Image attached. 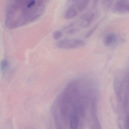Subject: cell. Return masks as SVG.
Masks as SVG:
<instances>
[{
	"instance_id": "cell-16",
	"label": "cell",
	"mask_w": 129,
	"mask_h": 129,
	"mask_svg": "<svg viewBox=\"0 0 129 129\" xmlns=\"http://www.w3.org/2000/svg\"><path fill=\"white\" fill-rule=\"evenodd\" d=\"M98 1L99 0H93V7H95L96 5H97V3H98Z\"/></svg>"
},
{
	"instance_id": "cell-12",
	"label": "cell",
	"mask_w": 129,
	"mask_h": 129,
	"mask_svg": "<svg viewBox=\"0 0 129 129\" xmlns=\"http://www.w3.org/2000/svg\"><path fill=\"white\" fill-rule=\"evenodd\" d=\"M62 36V33L60 30H57L54 31L53 34V38L55 40H59Z\"/></svg>"
},
{
	"instance_id": "cell-5",
	"label": "cell",
	"mask_w": 129,
	"mask_h": 129,
	"mask_svg": "<svg viewBox=\"0 0 129 129\" xmlns=\"http://www.w3.org/2000/svg\"><path fill=\"white\" fill-rule=\"evenodd\" d=\"M78 11L74 6H69L65 12L64 18L66 20L72 19L78 15Z\"/></svg>"
},
{
	"instance_id": "cell-6",
	"label": "cell",
	"mask_w": 129,
	"mask_h": 129,
	"mask_svg": "<svg viewBox=\"0 0 129 129\" xmlns=\"http://www.w3.org/2000/svg\"><path fill=\"white\" fill-rule=\"evenodd\" d=\"M117 41V37L114 33H109L105 35L103 39V43L106 47L113 45Z\"/></svg>"
},
{
	"instance_id": "cell-17",
	"label": "cell",
	"mask_w": 129,
	"mask_h": 129,
	"mask_svg": "<svg viewBox=\"0 0 129 129\" xmlns=\"http://www.w3.org/2000/svg\"><path fill=\"white\" fill-rule=\"evenodd\" d=\"M127 87H128V91L129 92V73L128 74V79H127Z\"/></svg>"
},
{
	"instance_id": "cell-4",
	"label": "cell",
	"mask_w": 129,
	"mask_h": 129,
	"mask_svg": "<svg viewBox=\"0 0 129 129\" xmlns=\"http://www.w3.org/2000/svg\"><path fill=\"white\" fill-rule=\"evenodd\" d=\"M94 18L93 13L89 12L86 13L81 18L80 26L81 27L86 28L88 27L92 24Z\"/></svg>"
},
{
	"instance_id": "cell-10",
	"label": "cell",
	"mask_w": 129,
	"mask_h": 129,
	"mask_svg": "<svg viewBox=\"0 0 129 129\" xmlns=\"http://www.w3.org/2000/svg\"><path fill=\"white\" fill-rule=\"evenodd\" d=\"M9 62L6 59L2 60L1 64V70L2 71H4L9 68Z\"/></svg>"
},
{
	"instance_id": "cell-1",
	"label": "cell",
	"mask_w": 129,
	"mask_h": 129,
	"mask_svg": "<svg viewBox=\"0 0 129 129\" xmlns=\"http://www.w3.org/2000/svg\"><path fill=\"white\" fill-rule=\"evenodd\" d=\"M45 8L44 0H14L7 7L5 25L13 30L30 24L41 16Z\"/></svg>"
},
{
	"instance_id": "cell-3",
	"label": "cell",
	"mask_w": 129,
	"mask_h": 129,
	"mask_svg": "<svg viewBox=\"0 0 129 129\" xmlns=\"http://www.w3.org/2000/svg\"><path fill=\"white\" fill-rule=\"evenodd\" d=\"M114 10L119 13L129 12V3L126 0H118L114 6Z\"/></svg>"
},
{
	"instance_id": "cell-2",
	"label": "cell",
	"mask_w": 129,
	"mask_h": 129,
	"mask_svg": "<svg viewBox=\"0 0 129 129\" xmlns=\"http://www.w3.org/2000/svg\"><path fill=\"white\" fill-rule=\"evenodd\" d=\"M86 43L80 39H66L57 41L56 46L58 48L63 49H74L84 46Z\"/></svg>"
},
{
	"instance_id": "cell-13",
	"label": "cell",
	"mask_w": 129,
	"mask_h": 129,
	"mask_svg": "<svg viewBox=\"0 0 129 129\" xmlns=\"http://www.w3.org/2000/svg\"><path fill=\"white\" fill-rule=\"evenodd\" d=\"M75 23L74 22H71V23H70L69 24L64 26L62 28V30H68V29H69V28H71L73 27Z\"/></svg>"
},
{
	"instance_id": "cell-15",
	"label": "cell",
	"mask_w": 129,
	"mask_h": 129,
	"mask_svg": "<svg viewBox=\"0 0 129 129\" xmlns=\"http://www.w3.org/2000/svg\"><path fill=\"white\" fill-rule=\"evenodd\" d=\"M126 128L129 129V115L127 116L126 119Z\"/></svg>"
},
{
	"instance_id": "cell-14",
	"label": "cell",
	"mask_w": 129,
	"mask_h": 129,
	"mask_svg": "<svg viewBox=\"0 0 129 129\" xmlns=\"http://www.w3.org/2000/svg\"><path fill=\"white\" fill-rule=\"evenodd\" d=\"M81 0H68V3L69 5L74 6V5H75L76 3L79 2Z\"/></svg>"
},
{
	"instance_id": "cell-8",
	"label": "cell",
	"mask_w": 129,
	"mask_h": 129,
	"mask_svg": "<svg viewBox=\"0 0 129 129\" xmlns=\"http://www.w3.org/2000/svg\"><path fill=\"white\" fill-rule=\"evenodd\" d=\"M116 82L115 83V90H116V96L118 100L121 101V86L120 83L118 80H116Z\"/></svg>"
},
{
	"instance_id": "cell-7",
	"label": "cell",
	"mask_w": 129,
	"mask_h": 129,
	"mask_svg": "<svg viewBox=\"0 0 129 129\" xmlns=\"http://www.w3.org/2000/svg\"><path fill=\"white\" fill-rule=\"evenodd\" d=\"M90 0H81L76 4L77 8L79 12L83 11L87 7L89 3Z\"/></svg>"
},
{
	"instance_id": "cell-11",
	"label": "cell",
	"mask_w": 129,
	"mask_h": 129,
	"mask_svg": "<svg viewBox=\"0 0 129 129\" xmlns=\"http://www.w3.org/2000/svg\"><path fill=\"white\" fill-rule=\"evenodd\" d=\"M79 29L77 28L72 27L66 30V34L68 35H72L77 34L79 31Z\"/></svg>"
},
{
	"instance_id": "cell-9",
	"label": "cell",
	"mask_w": 129,
	"mask_h": 129,
	"mask_svg": "<svg viewBox=\"0 0 129 129\" xmlns=\"http://www.w3.org/2000/svg\"><path fill=\"white\" fill-rule=\"evenodd\" d=\"M99 25V22H98V23L96 24L91 29L89 30V31L84 36V38H88L90 37L93 34L95 31L96 30V29L98 28Z\"/></svg>"
}]
</instances>
